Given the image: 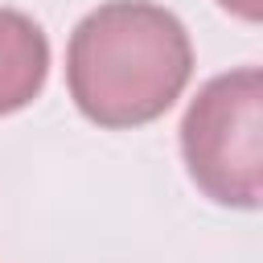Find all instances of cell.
<instances>
[{
	"mask_svg": "<svg viewBox=\"0 0 263 263\" xmlns=\"http://www.w3.org/2000/svg\"><path fill=\"white\" fill-rule=\"evenodd\" d=\"M181 152L193 185L234 210L263 197V74L238 66L210 78L185 111Z\"/></svg>",
	"mask_w": 263,
	"mask_h": 263,
	"instance_id": "2",
	"label": "cell"
},
{
	"mask_svg": "<svg viewBox=\"0 0 263 263\" xmlns=\"http://www.w3.org/2000/svg\"><path fill=\"white\" fill-rule=\"evenodd\" d=\"M49 74V41L41 25L16 8H0V115L29 107Z\"/></svg>",
	"mask_w": 263,
	"mask_h": 263,
	"instance_id": "3",
	"label": "cell"
},
{
	"mask_svg": "<svg viewBox=\"0 0 263 263\" xmlns=\"http://www.w3.org/2000/svg\"><path fill=\"white\" fill-rule=\"evenodd\" d=\"M226 12H234V16H242V21H259L263 16V0H218Z\"/></svg>",
	"mask_w": 263,
	"mask_h": 263,
	"instance_id": "4",
	"label": "cell"
},
{
	"mask_svg": "<svg viewBox=\"0 0 263 263\" xmlns=\"http://www.w3.org/2000/svg\"><path fill=\"white\" fill-rule=\"evenodd\" d=\"M193 74L185 25L152 0H107L78 21L66 45V86L99 127L160 119Z\"/></svg>",
	"mask_w": 263,
	"mask_h": 263,
	"instance_id": "1",
	"label": "cell"
}]
</instances>
